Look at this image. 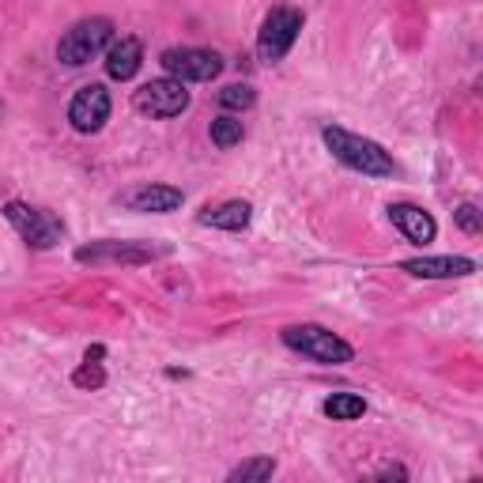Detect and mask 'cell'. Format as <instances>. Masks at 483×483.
Returning <instances> with one entry per match:
<instances>
[{
  "label": "cell",
  "mask_w": 483,
  "mask_h": 483,
  "mask_svg": "<svg viewBox=\"0 0 483 483\" xmlns=\"http://www.w3.org/2000/svg\"><path fill=\"white\" fill-rule=\"evenodd\" d=\"M321 140L332 152V159L344 163L355 174H367V178H393L396 174V163L389 159V152L382 148V144L367 140V136H355V133L340 129V125H325Z\"/></svg>",
  "instance_id": "cell-1"
},
{
  "label": "cell",
  "mask_w": 483,
  "mask_h": 483,
  "mask_svg": "<svg viewBox=\"0 0 483 483\" xmlns=\"http://www.w3.org/2000/svg\"><path fill=\"white\" fill-rule=\"evenodd\" d=\"M280 340L291 348V351H299L306 355V359L313 363H321V367H348L355 359V348L348 340H340L332 329L325 325H291L280 332Z\"/></svg>",
  "instance_id": "cell-2"
},
{
  "label": "cell",
  "mask_w": 483,
  "mask_h": 483,
  "mask_svg": "<svg viewBox=\"0 0 483 483\" xmlns=\"http://www.w3.org/2000/svg\"><path fill=\"white\" fill-rule=\"evenodd\" d=\"M114 42V23L110 19H83V23H76L72 31H65V38L57 42V60L69 69H79L88 65V60H95L98 53H107Z\"/></svg>",
  "instance_id": "cell-3"
},
{
  "label": "cell",
  "mask_w": 483,
  "mask_h": 483,
  "mask_svg": "<svg viewBox=\"0 0 483 483\" xmlns=\"http://www.w3.org/2000/svg\"><path fill=\"white\" fill-rule=\"evenodd\" d=\"M5 219L19 230L31 249H53L60 238H65V223H60L50 208H34V204H23V200H8L5 204Z\"/></svg>",
  "instance_id": "cell-4"
},
{
  "label": "cell",
  "mask_w": 483,
  "mask_h": 483,
  "mask_svg": "<svg viewBox=\"0 0 483 483\" xmlns=\"http://www.w3.org/2000/svg\"><path fill=\"white\" fill-rule=\"evenodd\" d=\"M302 23H306V15H302L299 8H287V5L272 8V12L265 15L261 31H257V53H261V60H268V65L283 60V57L291 53V46H295V38H299Z\"/></svg>",
  "instance_id": "cell-5"
},
{
  "label": "cell",
  "mask_w": 483,
  "mask_h": 483,
  "mask_svg": "<svg viewBox=\"0 0 483 483\" xmlns=\"http://www.w3.org/2000/svg\"><path fill=\"white\" fill-rule=\"evenodd\" d=\"M166 254H171V246L102 238V242H91V246H79L76 249V261L79 265H152V261H159Z\"/></svg>",
  "instance_id": "cell-6"
},
{
  "label": "cell",
  "mask_w": 483,
  "mask_h": 483,
  "mask_svg": "<svg viewBox=\"0 0 483 483\" xmlns=\"http://www.w3.org/2000/svg\"><path fill=\"white\" fill-rule=\"evenodd\" d=\"M163 69L181 83H208L223 72V57L216 50H200V46H174L163 53Z\"/></svg>",
  "instance_id": "cell-7"
},
{
  "label": "cell",
  "mask_w": 483,
  "mask_h": 483,
  "mask_svg": "<svg viewBox=\"0 0 483 483\" xmlns=\"http://www.w3.org/2000/svg\"><path fill=\"white\" fill-rule=\"evenodd\" d=\"M133 107L148 117H178L189 110V91L185 83L174 79V76H163V79H152L133 95Z\"/></svg>",
  "instance_id": "cell-8"
},
{
  "label": "cell",
  "mask_w": 483,
  "mask_h": 483,
  "mask_svg": "<svg viewBox=\"0 0 483 483\" xmlns=\"http://www.w3.org/2000/svg\"><path fill=\"white\" fill-rule=\"evenodd\" d=\"M110 91L102 88V83H88V88H79L76 98L69 102V121L76 133H98L102 125L110 121Z\"/></svg>",
  "instance_id": "cell-9"
},
{
  "label": "cell",
  "mask_w": 483,
  "mask_h": 483,
  "mask_svg": "<svg viewBox=\"0 0 483 483\" xmlns=\"http://www.w3.org/2000/svg\"><path fill=\"white\" fill-rule=\"evenodd\" d=\"M181 200H185V193L174 185H136V189H129V193L117 197V204L129 208V212H155V216L178 212Z\"/></svg>",
  "instance_id": "cell-10"
},
{
  "label": "cell",
  "mask_w": 483,
  "mask_h": 483,
  "mask_svg": "<svg viewBox=\"0 0 483 483\" xmlns=\"http://www.w3.org/2000/svg\"><path fill=\"white\" fill-rule=\"evenodd\" d=\"M389 223L401 230L408 242H415V246H427V242H434V235H438L434 216L423 212L419 204H389Z\"/></svg>",
  "instance_id": "cell-11"
},
{
  "label": "cell",
  "mask_w": 483,
  "mask_h": 483,
  "mask_svg": "<svg viewBox=\"0 0 483 483\" xmlns=\"http://www.w3.org/2000/svg\"><path fill=\"white\" fill-rule=\"evenodd\" d=\"M401 272L419 276V280H460V276H472L476 261H469V257H415V261H404Z\"/></svg>",
  "instance_id": "cell-12"
},
{
  "label": "cell",
  "mask_w": 483,
  "mask_h": 483,
  "mask_svg": "<svg viewBox=\"0 0 483 483\" xmlns=\"http://www.w3.org/2000/svg\"><path fill=\"white\" fill-rule=\"evenodd\" d=\"M144 65V46H140V38H121V42H110V50H107V76L110 79H133Z\"/></svg>",
  "instance_id": "cell-13"
},
{
  "label": "cell",
  "mask_w": 483,
  "mask_h": 483,
  "mask_svg": "<svg viewBox=\"0 0 483 483\" xmlns=\"http://www.w3.org/2000/svg\"><path fill=\"white\" fill-rule=\"evenodd\" d=\"M249 219H254V204L249 200H227V204H216V208H204L197 216L200 227H216V230H246Z\"/></svg>",
  "instance_id": "cell-14"
},
{
  "label": "cell",
  "mask_w": 483,
  "mask_h": 483,
  "mask_svg": "<svg viewBox=\"0 0 483 483\" xmlns=\"http://www.w3.org/2000/svg\"><path fill=\"white\" fill-rule=\"evenodd\" d=\"M321 412H325L329 419H340V423H348V419L367 415V401H363L359 393H332L329 401L321 404Z\"/></svg>",
  "instance_id": "cell-15"
},
{
  "label": "cell",
  "mask_w": 483,
  "mask_h": 483,
  "mask_svg": "<svg viewBox=\"0 0 483 483\" xmlns=\"http://www.w3.org/2000/svg\"><path fill=\"white\" fill-rule=\"evenodd\" d=\"M276 476V460L272 457H249L242 460V465H235L227 472L230 483H261V479H272Z\"/></svg>",
  "instance_id": "cell-16"
},
{
  "label": "cell",
  "mask_w": 483,
  "mask_h": 483,
  "mask_svg": "<svg viewBox=\"0 0 483 483\" xmlns=\"http://www.w3.org/2000/svg\"><path fill=\"white\" fill-rule=\"evenodd\" d=\"M242 136H246V129H242L238 117H216V121H212V144H216L219 152L238 148Z\"/></svg>",
  "instance_id": "cell-17"
},
{
  "label": "cell",
  "mask_w": 483,
  "mask_h": 483,
  "mask_svg": "<svg viewBox=\"0 0 483 483\" xmlns=\"http://www.w3.org/2000/svg\"><path fill=\"white\" fill-rule=\"evenodd\" d=\"M257 102V91L249 88V83H230V88L219 91V107L227 110H249Z\"/></svg>",
  "instance_id": "cell-18"
},
{
  "label": "cell",
  "mask_w": 483,
  "mask_h": 483,
  "mask_svg": "<svg viewBox=\"0 0 483 483\" xmlns=\"http://www.w3.org/2000/svg\"><path fill=\"white\" fill-rule=\"evenodd\" d=\"M72 385L76 389H102L107 385V370H102L95 359H83V367L72 374Z\"/></svg>",
  "instance_id": "cell-19"
},
{
  "label": "cell",
  "mask_w": 483,
  "mask_h": 483,
  "mask_svg": "<svg viewBox=\"0 0 483 483\" xmlns=\"http://www.w3.org/2000/svg\"><path fill=\"white\" fill-rule=\"evenodd\" d=\"M453 219H457L460 230H469V235H479V230H483V216H479L476 204H460L453 212Z\"/></svg>",
  "instance_id": "cell-20"
},
{
  "label": "cell",
  "mask_w": 483,
  "mask_h": 483,
  "mask_svg": "<svg viewBox=\"0 0 483 483\" xmlns=\"http://www.w3.org/2000/svg\"><path fill=\"white\" fill-rule=\"evenodd\" d=\"M374 476H377V479H408V469H404V465H382Z\"/></svg>",
  "instance_id": "cell-21"
},
{
  "label": "cell",
  "mask_w": 483,
  "mask_h": 483,
  "mask_svg": "<svg viewBox=\"0 0 483 483\" xmlns=\"http://www.w3.org/2000/svg\"><path fill=\"white\" fill-rule=\"evenodd\" d=\"M102 355H107V348H102V344H95V348H88V355H83V359H102Z\"/></svg>",
  "instance_id": "cell-22"
},
{
  "label": "cell",
  "mask_w": 483,
  "mask_h": 483,
  "mask_svg": "<svg viewBox=\"0 0 483 483\" xmlns=\"http://www.w3.org/2000/svg\"><path fill=\"white\" fill-rule=\"evenodd\" d=\"M0 117H5V102H0Z\"/></svg>",
  "instance_id": "cell-23"
}]
</instances>
